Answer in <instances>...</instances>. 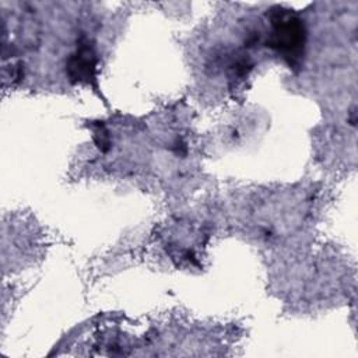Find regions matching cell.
<instances>
[{
	"mask_svg": "<svg viewBox=\"0 0 358 358\" xmlns=\"http://www.w3.org/2000/svg\"><path fill=\"white\" fill-rule=\"evenodd\" d=\"M271 11L268 46L287 59L289 64H295L303 53L306 41L303 21L287 8L275 7Z\"/></svg>",
	"mask_w": 358,
	"mask_h": 358,
	"instance_id": "cell-1",
	"label": "cell"
},
{
	"mask_svg": "<svg viewBox=\"0 0 358 358\" xmlns=\"http://www.w3.org/2000/svg\"><path fill=\"white\" fill-rule=\"evenodd\" d=\"M96 55L90 42H81L67 62V74L73 83H91L95 80Z\"/></svg>",
	"mask_w": 358,
	"mask_h": 358,
	"instance_id": "cell-2",
	"label": "cell"
}]
</instances>
